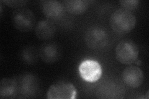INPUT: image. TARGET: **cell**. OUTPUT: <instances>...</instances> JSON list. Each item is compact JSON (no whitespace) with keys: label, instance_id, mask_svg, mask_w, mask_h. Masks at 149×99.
I'll return each instance as SVG.
<instances>
[{"label":"cell","instance_id":"12","mask_svg":"<svg viewBox=\"0 0 149 99\" xmlns=\"http://www.w3.org/2000/svg\"><path fill=\"white\" fill-rule=\"evenodd\" d=\"M19 93L16 81L10 78H3L0 82V97L1 98H13Z\"/></svg>","mask_w":149,"mask_h":99},{"label":"cell","instance_id":"4","mask_svg":"<svg viewBox=\"0 0 149 99\" xmlns=\"http://www.w3.org/2000/svg\"><path fill=\"white\" fill-rule=\"evenodd\" d=\"M13 26L18 30L27 32L34 29L36 25V17L29 9H18L12 15Z\"/></svg>","mask_w":149,"mask_h":99},{"label":"cell","instance_id":"5","mask_svg":"<svg viewBox=\"0 0 149 99\" xmlns=\"http://www.w3.org/2000/svg\"><path fill=\"white\" fill-rule=\"evenodd\" d=\"M77 91L72 83L67 81H59L51 86L47 92L49 99H74Z\"/></svg>","mask_w":149,"mask_h":99},{"label":"cell","instance_id":"10","mask_svg":"<svg viewBox=\"0 0 149 99\" xmlns=\"http://www.w3.org/2000/svg\"><path fill=\"white\" fill-rule=\"evenodd\" d=\"M55 24L50 20H41L35 27V34L37 37L42 40H47L55 35L56 33Z\"/></svg>","mask_w":149,"mask_h":99},{"label":"cell","instance_id":"14","mask_svg":"<svg viewBox=\"0 0 149 99\" xmlns=\"http://www.w3.org/2000/svg\"><path fill=\"white\" fill-rule=\"evenodd\" d=\"M39 57V50L33 46H28L22 50L21 58L25 64L32 65L35 64Z\"/></svg>","mask_w":149,"mask_h":99},{"label":"cell","instance_id":"1","mask_svg":"<svg viewBox=\"0 0 149 99\" xmlns=\"http://www.w3.org/2000/svg\"><path fill=\"white\" fill-rule=\"evenodd\" d=\"M110 24L116 33L125 34L134 29L136 25V18L130 11L119 9L112 14Z\"/></svg>","mask_w":149,"mask_h":99},{"label":"cell","instance_id":"13","mask_svg":"<svg viewBox=\"0 0 149 99\" xmlns=\"http://www.w3.org/2000/svg\"><path fill=\"white\" fill-rule=\"evenodd\" d=\"M64 8L68 12L74 15H80L85 12L89 6L86 0H68L64 2Z\"/></svg>","mask_w":149,"mask_h":99},{"label":"cell","instance_id":"17","mask_svg":"<svg viewBox=\"0 0 149 99\" xmlns=\"http://www.w3.org/2000/svg\"><path fill=\"white\" fill-rule=\"evenodd\" d=\"M148 98H149V92L148 91H147V92L145 96H143V97H140V98H146V99H148Z\"/></svg>","mask_w":149,"mask_h":99},{"label":"cell","instance_id":"9","mask_svg":"<svg viewBox=\"0 0 149 99\" xmlns=\"http://www.w3.org/2000/svg\"><path fill=\"white\" fill-rule=\"evenodd\" d=\"M122 77L125 84L132 88L141 86L143 81V74L142 70L135 66H130L125 68Z\"/></svg>","mask_w":149,"mask_h":99},{"label":"cell","instance_id":"15","mask_svg":"<svg viewBox=\"0 0 149 99\" xmlns=\"http://www.w3.org/2000/svg\"><path fill=\"white\" fill-rule=\"evenodd\" d=\"M119 3L123 9L130 11L136 9L138 7L140 2L138 0H123L120 1Z\"/></svg>","mask_w":149,"mask_h":99},{"label":"cell","instance_id":"2","mask_svg":"<svg viewBox=\"0 0 149 99\" xmlns=\"http://www.w3.org/2000/svg\"><path fill=\"white\" fill-rule=\"evenodd\" d=\"M109 40V33L104 27L95 26L90 27L85 34V41L86 45L93 50L104 48Z\"/></svg>","mask_w":149,"mask_h":99},{"label":"cell","instance_id":"7","mask_svg":"<svg viewBox=\"0 0 149 99\" xmlns=\"http://www.w3.org/2000/svg\"><path fill=\"white\" fill-rule=\"evenodd\" d=\"M79 72L81 77L85 81L89 82H95L101 78L102 68L97 61L88 60L83 61L80 64Z\"/></svg>","mask_w":149,"mask_h":99},{"label":"cell","instance_id":"16","mask_svg":"<svg viewBox=\"0 0 149 99\" xmlns=\"http://www.w3.org/2000/svg\"><path fill=\"white\" fill-rule=\"evenodd\" d=\"M3 3L9 7L17 8H21L24 6L27 3L26 1H22V0H14V1H3Z\"/></svg>","mask_w":149,"mask_h":99},{"label":"cell","instance_id":"3","mask_svg":"<svg viewBox=\"0 0 149 99\" xmlns=\"http://www.w3.org/2000/svg\"><path fill=\"white\" fill-rule=\"evenodd\" d=\"M139 53L137 45L130 40L120 42L116 48V58L124 64H131L136 62Z\"/></svg>","mask_w":149,"mask_h":99},{"label":"cell","instance_id":"11","mask_svg":"<svg viewBox=\"0 0 149 99\" xmlns=\"http://www.w3.org/2000/svg\"><path fill=\"white\" fill-rule=\"evenodd\" d=\"M42 11L49 19H57L62 16L65 8L63 4L55 0H49L42 2Z\"/></svg>","mask_w":149,"mask_h":99},{"label":"cell","instance_id":"6","mask_svg":"<svg viewBox=\"0 0 149 99\" xmlns=\"http://www.w3.org/2000/svg\"><path fill=\"white\" fill-rule=\"evenodd\" d=\"M62 48L57 42L47 41L42 44L39 49V57L46 63H54L62 58Z\"/></svg>","mask_w":149,"mask_h":99},{"label":"cell","instance_id":"8","mask_svg":"<svg viewBox=\"0 0 149 99\" xmlns=\"http://www.w3.org/2000/svg\"><path fill=\"white\" fill-rule=\"evenodd\" d=\"M16 82L19 93L24 97H31L35 95L38 90V81L31 74L23 75Z\"/></svg>","mask_w":149,"mask_h":99}]
</instances>
